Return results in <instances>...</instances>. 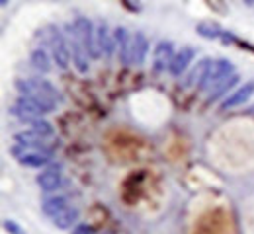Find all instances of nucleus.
I'll list each match as a JSON object with an SVG mask.
<instances>
[{"label": "nucleus", "mask_w": 254, "mask_h": 234, "mask_svg": "<svg viewBox=\"0 0 254 234\" xmlns=\"http://www.w3.org/2000/svg\"><path fill=\"white\" fill-rule=\"evenodd\" d=\"M16 90L22 96H30L33 100H37L49 113L61 101L59 90L45 78H28V80L20 78V80H16Z\"/></svg>", "instance_id": "obj_1"}, {"label": "nucleus", "mask_w": 254, "mask_h": 234, "mask_svg": "<svg viewBox=\"0 0 254 234\" xmlns=\"http://www.w3.org/2000/svg\"><path fill=\"white\" fill-rule=\"evenodd\" d=\"M78 41L82 45V49L86 51V55L90 59H100V49H98V41H96V28L88 18H76L74 22Z\"/></svg>", "instance_id": "obj_2"}, {"label": "nucleus", "mask_w": 254, "mask_h": 234, "mask_svg": "<svg viewBox=\"0 0 254 234\" xmlns=\"http://www.w3.org/2000/svg\"><path fill=\"white\" fill-rule=\"evenodd\" d=\"M49 47H51V55H53V61L59 68H68L70 65V47H68V41L64 39V35L59 32V28H51V34H49Z\"/></svg>", "instance_id": "obj_3"}, {"label": "nucleus", "mask_w": 254, "mask_h": 234, "mask_svg": "<svg viewBox=\"0 0 254 234\" xmlns=\"http://www.w3.org/2000/svg\"><path fill=\"white\" fill-rule=\"evenodd\" d=\"M10 113L16 115V117H20L22 121L32 123L33 119H41V115H45V113H49V111H47L39 101L30 98V96H20V98L16 100V105L10 107Z\"/></svg>", "instance_id": "obj_4"}, {"label": "nucleus", "mask_w": 254, "mask_h": 234, "mask_svg": "<svg viewBox=\"0 0 254 234\" xmlns=\"http://www.w3.org/2000/svg\"><path fill=\"white\" fill-rule=\"evenodd\" d=\"M233 74H235L233 63H231L229 59H219V61L213 63V67H211V70H209L207 78L203 80V84H201L197 90H201V92H209L211 88H215L219 82H223L225 78H229V76H233Z\"/></svg>", "instance_id": "obj_5"}, {"label": "nucleus", "mask_w": 254, "mask_h": 234, "mask_svg": "<svg viewBox=\"0 0 254 234\" xmlns=\"http://www.w3.org/2000/svg\"><path fill=\"white\" fill-rule=\"evenodd\" d=\"M66 35H68V47H70V55H72V65L76 67L78 72H88V55H86V51L82 49V45H80V41H78V35H76V28H74V24H66Z\"/></svg>", "instance_id": "obj_6"}, {"label": "nucleus", "mask_w": 254, "mask_h": 234, "mask_svg": "<svg viewBox=\"0 0 254 234\" xmlns=\"http://www.w3.org/2000/svg\"><path fill=\"white\" fill-rule=\"evenodd\" d=\"M174 45H172V41H166V39H162L157 43V47H155V51H153V67L157 72H162V70H166V68H170V63H172V59H174Z\"/></svg>", "instance_id": "obj_7"}, {"label": "nucleus", "mask_w": 254, "mask_h": 234, "mask_svg": "<svg viewBox=\"0 0 254 234\" xmlns=\"http://www.w3.org/2000/svg\"><path fill=\"white\" fill-rule=\"evenodd\" d=\"M131 39L129 32H127L124 26H118L114 30V41H116V51H118V57L122 61V65H131Z\"/></svg>", "instance_id": "obj_8"}, {"label": "nucleus", "mask_w": 254, "mask_h": 234, "mask_svg": "<svg viewBox=\"0 0 254 234\" xmlns=\"http://www.w3.org/2000/svg\"><path fill=\"white\" fill-rule=\"evenodd\" d=\"M149 55V39L143 32H135L131 39V65L141 67Z\"/></svg>", "instance_id": "obj_9"}, {"label": "nucleus", "mask_w": 254, "mask_h": 234, "mask_svg": "<svg viewBox=\"0 0 254 234\" xmlns=\"http://www.w3.org/2000/svg\"><path fill=\"white\" fill-rule=\"evenodd\" d=\"M96 41H98L100 55H102V53H104L106 57H112V55H114V51H116V41H114V34H110L106 22H98V26H96Z\"/></svg>", "instance_id": "obj_10"}, {"label": "nucleus", "mask_w": 254, "mask_h": 234, "mask_svg": "<svg viewBox=\"0 0 254 234\" xmlns=\"http://www.w3.org/2000/svg\"><path fill=\"white\" fill-rule=\"evenodd\" d=\"M211 67H213V61H211V59H201V61L188 72V76H186V80H184V86H186V88H191V86H197V88H199V86L203 84V80L207 78Z\"/></svg>", "instance_id": "obj_11"}, {"label": "nucleus", "mask_w": 254, "mask_h": 234, "mask_svg": "<svg viewBox=\"0 0 254 234\" xmlns=\"http://www.w3.org/2000/svg\"><path fill=\"white\" fill-rule=\"evenodd\" d=\"M193 57H195V49H193V47H190V45H188V47H182V49L174 55L168 72H170L172 76H180L186 68L190 67V63L193 61Z\"/></svg>", "instance_id": "obj_12"}, {"label": "nucleus", "mask_w": 254, "mask_h": 234, "mask_svg": "<svg viewBox=\"0 0 254 234\" xmlns=\"http://www.w3.org/2000/svg\"><path fill=\"white\" fill-rule=\"evenodd\" d=\"M254 94V82L251 80V82H247L245 86H241L237 92H233L227 100L221 103V111H225V109H231V107H237V105H241V103H245V101L249 100L251 96Z\"/></svg>", "instance_id": "obj_13"}, {"label": "nucleus", "mask_w": 254, "mask_h": 234, "mask_svg": "<svg viewBox=\"0 0 254 234\" xmlns=\"http://www.w3.org/2000/svg\"><path fill=\"white\" fill-rule=\"evenodd\" d=\"M68 199L64 195H53V197H47V199L41 203V211L47 215V217H57L59 213H63L64 209H68Z\"/></svg>", "instance_id": "obj_14"}, {"label": "nucleus", "mask_w": 254, "mask_h": 234, "mask_svg": "<svg viewBox=\"0 0 254 234\" xmlns=\"http://www.w3.org/2000/svg\"><path fill=\"white\" fill-rule=\"evenodd\" d=\"M239 82V74L235 72L233 76H229V78H225L223 82H219L215 88H211L209 92H207V103H213V101H217V100H221L223 96L235 86Z\"/></svg>", "instance_id": "obj_15"}, {"label": "nucleus", "mask_w": 254, "mask_h": 234, "mask_svg": "<svg viewBox=\"0 0 254 234\" xmlns=\"http://www.w3.org/2000/svg\"><path fill=\"white\" fill-rule=\"evenodd\" d=\"M37 186L43 191H53L61 186V174L57 170H45L37 176Z\"/></svg>", "instance_id": "obj_16"}, {"label": "nucleus", "mask_w": 254, "mask_h": 234, "mask_svg": "<svg viewBox=\"0 0 254 234\" xmlns=\"http://www.w3.org/2000/svg\"><path fill=\"white\" fill-rule=\"evenodd\" d=\"M195 32L201 35V37H205V39H221L223 34H225V30H223L217 22H213V20L199 22L195 26Z\"/></svg>", "instance_id": "obj_17"}, {"label": "nucleus", "mask_w": 254, "mask_h": 234, "mask_svg": "<svg viewBox=\"0 0 254 234\" xmlns=\"http://www.w3.org/2000/svg\"><path fill=\"white\" fill-rule=\"evenodd\" d=\"M49 154L45 152H24L18 156V162L22 166H28V168H41V166H47L49 164Z\"/></svg>", "instance_id": "obj_18"}, {"label": "nucleus", "mask_w": 254, "mask_h": 234, "mask_svg": "<svg viewBox=\"0 0 254 234\" xmlns=\"http://www.w3.org/2000/svg\"><path fill=\"white\" fill-rule=\"evenodd\" d=\"M76 221H78V209L76 207H68V209H64L63 213H59L57 217H53V225L57 229H61V231L70 229Z\"/></svg>", "instance_id": "obj_19"}, {"label": "nucleus", "mask_w": 254, "mask_h": 234, "mask_svg": "<svg viewBox=\"0 0 254 234\" xmlns=\"http://www.w3.org/2000/svg\"><path fill=\"white\" fill-rule=\"evenodd\" d=\"M14 140H16L20 146H37V148H41L43 152H47V154H49V150L43 146V137H39V135L33 133V131H22V133H16L14 135Z\"/></svg>", "instance_id": "obj_20"}, {"label": "nucleus", "mask_w": 254, "mask_h": 234, "mask_svg": "<svg viewBox=\"0 0 254 234\" xmlns=\"http://www.w3.org/2000/svg\"><path fill=\"white\" fill-rule=\"evenodd\" d=\"M30 61H32L33 68L39 70V72H49L51 70V59L45 53V49H33Z\"/></svg>", "instance_id": "obj_21"}, {"label": "nucleus", "mask_w": 254, "mask_h": 234, "mask_svg": "<svg viewBox=\"0 0 254 234\" xmlns=\"http://www.w3.org/2000/svg\"><path fill=\"white\" fill-rule=\"evenodd\" d=\"M30 131L33 133H37L39 137H51V135L55 133V129H53V125L49 123V121H45V119H33L32 123H30Z\"/></svg>", "instance_id": "obj_22"}, {"label": "nucleus", "mask_w": 254, "mask_h": 234, "mask_svg": "<svg viewBox=\"0 0 254 234\" xmlns=\"http://www.w3.org/2000/svg\"><path fill=\"white\" fill-rule=\"evenodd\" d=\"M4 229L10 234H26V231H24L14 219H4Z\"/></svg>", "instance_id": "obj_23"}, {"label": "nucleus", "mask_w": 254, "mask_h": 234, "mask_svg": "<svg viewBox=\"0 0 254 234\" xmlns=\"http://www.w3.org/2000/svg\"><path fill=\"white\" fill-rule=\"evenodd\" d=\"M72 234H96V231L90 225H78V227H74Z\"/></svg>", "instance_id": "obj_24"}, {"label": "nucleus", "mask_w": 254, "mask_h": 234, "mask_svg": "<svg viewBox=\"0 0 254 234\" xmlns=\"http://www.w3.org/2000/svg\"><path fill=\"white\" fill-rule=\"evenodd\" d=\"M249 113H251V115H254V105L251 107V109H249Z\"/></svg>", "instance_id": "obj_25"}, {"label": "nucleus", "mask_w": 254, "mask_h": 234, "mask_svg": "<svg viewBox=\"0 0 254 234\" xmlns=\"http://www.w3.org/2000/svg\"><path fill=\"white\" fill-rule=\"evenodd\" d=\"M102 234H114V233H102Z\"/></svg>", "instance_id": "obj_26"}]
</instances>
